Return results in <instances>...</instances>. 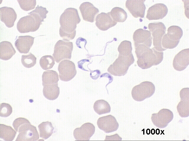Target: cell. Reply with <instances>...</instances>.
Listing matches in <instances>:
<instances>
[{"label": "cell", "instance_id": "cell-1", "mask_svg": "<svg viewBox=\"0 0 189 141\" xmlns=\"http://www.w3.org/2000/svg\"><path fill=\"white\" fill-rule=\"evenodd\" d=\"M81 21L77 9L73 8L66 9L61 15L59 35L63 40L73 39L76 34V25Z\"/></svg>", "mask_w": 189, "mask_h": 141}, {"label": "cell", "instance_id": "cell-2", "mask_svg": "<svg viewBox=\"0 0 189 141\" xmlns=\"http://www.w3.org/2000/svg\"><path fill=\"white\" fill-rule=\"evenodd\" d=\"M135 52L138 58V66L143 69L149 68L159 64L163 58V53L142 45H134Z\"/></svg>", "mask_w": 189, "mask_h": 141}, {"label": "cell", "instance_id": "cell-3", "mask_svg": "<svg viewBox=\"0 0 189 141\" xmlns=\"http://www.w3.org/2000/svg\"><path fill=\"white\" fill-rule=\"evenodd\" d=\"M118 50L119 53L118 58L110 65L107 70L115 76H124L135 60L132 50L122 49H118Z\"/></svg>", "mask_w": 189, "mask_h": 141}, {"label": "cell", "instance_id": "cell-4", "mask_svg": "<svg viewBox=\"0 0 189 141\" xmlns=\"http://www.w3.org/2000/svg\"><path fill=\"white\" fill-rule=\"evenodd\" d=\"M183 35L181 28L177 26H172L167 29V33L163 36L161 42L163 48L172 49L178 45Z\"/></svg>", "mask_w": 189, "mask_h": 141}, {"label": "cell", "instance_id": "cell-5", "mask_svg": "<svg viewBox=\"0 0 189 141\" xmlns=\"http://www.w3.org/2000/svg\"><path fill=\"white\" fill-rule=\"evenodd\" d=\"M155 90V86L152 83L145 81L133 88L131 95L134 100L142 101L151 97L154 93Z\"/></svg>", "mask_w": 189, "mask_h": 141}, {"label": "cell", "instance_id": "cell-6", "mask_svg": "<svg viewBox=\"0 0 189 141\" xmlns=\"http://www.w3.org/2000/svg\"><path fill=\"white\" fill-rule=\"evenodd\" d=\"M73 48V43L69 41L58 40L56 43L53 56L57 63L65 59H71Z\"/></svg>", "mask_w": 189, "mask_h": 141}, {"label": "cell", "instance_id": "cell-7", "mask_svg": "<svg viewBox=\"0 0 189 141\" xmlns=\"http://www.w3.org/2000/svg\"><path fill=\"white\" fill-rule=\"evenodd\" d=\"M42 24V22L34 15L30 14L19 19L17 28L20 33H27L37 31Z\"/></svg>", "mask_w": 189, "mask_h": 141}, {"label": "cell", "instance_id": "cell-8", "mask_svg": "<svg viewBox=\"0 0 189 141\" xmlns=\"http://www.w3.org/2000/svg\"><path fill=\"white\" fill-rule=\"evenodd\" d=\"M148 27L152 33L154 48L159 52L166 50L162 48L161 45L162 38L166 31V27L164 24L162 22L150 23L148 24Z\"/></svg>", "mask_w": 189, "mask_h": 141}, {"label": "cell", "instance_id": "cell-9", "mask_svg": "<svg viewBox=\"0 0 189 141\" xmlns=\"http://www.w3.org/2000/svg\"><path fill=\"white\" fill-rule=\"evenodd\" d=\"M58 69L60 79L65 82L72 80L77 72L74 63L68 60H64L61 62Z\"/></svg>", "mask_w": 189, "mask_h": 141}, {"label": "cell", "instance_id": "cell-10", "mask_svg": "<svg viewBox=\"0 0 189 141\" xmlns=\"http://www.w3.org/2000/svg\"><path fill=\"white\" fill-rule=\"evenodd\" d=\"M19 133L15 141H33L39 139V135L36 127L30 123H25L18 129Z\"/></svg>", "mask_w": 189, "mask_h": 141}, {"label": "cell", "instance_id": "cell-11", "mask_svg": "<svg viewBox=\"0 0 189 141\" xmlns=\"http://www.w3.org/2000/svg\"><path fill=\"white\" fill-rule=\"evenodd\" d=\"M174 117L172 112L170 110L163 108L157 113L151 115V119L153 124L161 128L166 127L173 120Z\"/></svg>", "mask_w": 189, "mask_h": 141}, {"label": "cell", "instance_id": "cell-12", "mask_svg": "<svg viewBox=\"0 0 189 141\" xmlns=\"http://www.w3.org/2000/svg\"><path fill=\"white\" fill-rule=\"evenodd\" d=\"M97 124L98 128L106 133L116 131L119 126L115 118L111 115L99 118Z\"/></svg>", "mask_w": 189, "mask_h": 141}, {"label": "cell", "instance_id": "cell-13", "mask_svg": "<svg viewBox=\"0 0 189 141\" xmlns=\"http://www.w3.org/2000/svg\"><path fill=\"white\" fill-rule=\"evenodd\" d=\"M95 131L94 126L91 123L87 122L83 124L80 127L75 129L73 135L76 140H89Z\"/></svg>", "mask_w": 189, "mask_h": 141}, {"label": "cell", "instance_id": "cell-14", "mask_svg": "<svg viewBox=\"0 0 189 141\" xmlns=\"http://www.w3.org/2000/svg\"><path fill=\"white\" fill-rule=\"evenodd\" d=\"M189 88H183L180 91V101L177 106L179 115L182 118L189 116Z\"/></svg>", "mask_w": 189, "mask_h": 141}, {"label": "cell", "instance_id": "cell-15", "mask_svg": "<svg viewBox=\"0 0 189 141\" xmlns=\"http://www.w3.org/2000/svg\"><path fill=\"white\" fill-rule=\"evenodd\" d=\"M145 0H127L126 6L135 18L144 17L146 9L144 2Z\"/></svg>", "mask_w": 189, "mask_h": 141}, {"label": "cell", "instance_id": "cell-16", "mask_svg": "<svg viewBox=\"0 0 189 141\" xmlns=\"http://www.w3.org/2000/svg\"><path fill=\"white\" fill-rule=\"evenodd\" d=\"M168 8L162 3L155 4L149 7L147 12L146 18L149 20L161 19L168 13Z\"/></svg>", "mask_w": 189, "mask_h": 141}, {"label": "cell", "instance_id": "cell-17", "mask_svg": "<svg viewBox=\"0 0 189 141\" xmlns=\"http://www.w3.org/2000/svg\"><path fill=\"white\" fill-rule=\"evenodd\" d=\"M189 64V49L181 50L174 57L173 62L174 68L178 71L184 70Z\"/></svg>", "mask_w": 189, "mask_h": 141}, {"label": "cell", "instance_id": "cell-18", "mask_svg": "<svg viewBox=\"0 0 189 141\" xmlns=\"http://www.w3.org/2000/svg\"><path fill=\"white\" fill-rule=\"evenodd\" d=\"M152 39L150 32L142 28L136 30L133 35L134 45H142L150 48Z\"/></svg>", "mask_w": 189, "mask_h": 141}, {"label": "cell", "instance_id": "cell-19", "mask_svg": "<svg viewBox=\"0 0 189 141\" xmlns=\"http://www.w3.org/2000/svg\"><path fill=\"white\" fill-rule=\"evenodd\" d=\"M79 9L83 19L91 23L94 22L96 15L99 12L98 9L88 2L82 3L79 7Z\"/></svg>", "mask_w": 189, "mask_h": 141}, {"label": "cell", "instance_id": "cell-20", "mask_svg": "<svg viewBox=\"0 0 189 141\" xmlns=\"http://www.w3.org/2000/svg\"><path fill=\"white\" fill-rule=\"evenodd\" d=\"M95 25L100 30L105 31L115 26L117 22L114 21L110 13L102 12L98 14L95 19Z\"/></svg>", "mask_w": 189, "mask_h": 141}, {"label": "cell", "instance_id": "cell-21", "mask_svg": "<svg viewBox=\"0 0 189 141\" xmlns=\"http://www.w3.org/2000/svg\"><path fill=\"white\" fill-rule=\"evenodd\" d=\"M1 21L4 22L6 27H12L17 18V14L12 8L4 6L0 8Z\"/></svg>", "mask_w": 189, "mask_h": 141}, {"label": "cell", "instance_id": "cell-22", "mask_svg": "<svg viewBox=\"0 0 189 141\" xmlns=\"http://www.w3.org/2000/svg\"><path fill=\"white\" fill-rule=\"evenodd\" d=\"M34 38L30 36H19L15 42V46L20 53H27L33 45Z\"/></svg>", "mask_w": 189, "mask_h": 141}, {"label": "cell", "instance_id": "cell-23", "mask_svg": "<svg viewBox=\"0 0 189 141\" xmlns=\"http://www.w3.org/2000/svg\"><path fill=\"white\" fill-rule=\"evenodd\" d=\"M0 59L6 61L10 59L16 51L10 42L4 41L0 43Z\"/></svg>", "mask_w": 189, "mask_h": 141}, {"label": "cell", "instance_id": "cell-24", "mask_svg": "<svg viewBox=\"0 0 189 141\" xmlns=\"http://www.w3.org/2000/svg\"><path fill=\"white\" fill-rule=\"evenodd\" d=\"M58 83L45 85L43 86V93L47 99L51 100L57 99L60 93Z\"/></svg>", "mask_w": 189, "mask_h": 141}, {"label": "cell", "instance_id": "cell-25", "mask_svg": "<svg viewBox=\"0 0 189 141\" xmlns=\"http://www.w3.org/2000/svg\"><path fill=\"white\" fill-rule=\"evenodd\" d=\"M40 137L46 140L53 133L54 128L51 122L48 121L42 122L38 125Z\"/></svg>", "mask_w": 189, "mask_h": 141}, {"label": "cell", "instance_id": "cell-26", "mask_svg": "<svg viewBox=\"0 0 189 141\" xmlns=\"http://www.w3.org/2000/svg\"><path fill=\"white\" fill-rule=\"evenodd\" d=\"M16 131L10 126L4 124H0V137L1 139L6 141H12L14 138Z\"/></svg>", "mask_w": 189, "mask_h": 141}, {"label": "cell", "instance_id": "cell-27", "mask_svg": "<svg viewBox=\"0 0 189 141\" xmlns=\"http://www.w3.org/2000/svg\"><path fill=\"white\" fill-rule=\"evenodd\" d=\"M59 79L57 72L48 70L43 72L42 75V85L58 83Z\"/></svg>", "mask_w": 189, "mask_h": 141}, {"label": "cell", "instance_id": "cell-28", "mask_svg": "<svg viewBox=\"0 0 189 141\" xmlns=\"http://www.w3.org/2000/svg\"><path fill=\"white\" fill-rule=\"evenodd\" d=\"M93 108L95 112L99 115L110 113L111 111L110 105L104 100H96L94 104Z\"/></svg>", "mask_w": 189, "mask_h": 141}, {"label": "cell", "instance_id": "cell-29", "mask_svg": "<svg viewBox=\"0 0 189 141\" xmlns=\"http://www.w3.org/2000/svg\"><path fill=\"white\" fill-rule=\"evenodd\" d=\"M109 13L113 20L116 22H123L126 20L127 17V13L120 7H115Z\"/></svg>", "mask_w": 189, "mask_h": 141}, {"label": "cell", "instance_id": "cell-30", "mask_svg": "<svg viewBox=\"0 0 189 141\" xmlns=\"http://www.w3.org/2000/svg\"><path fill=\"white\" fill-rule=\"evenodd\" d=\"M39 63L41 68L46 70L52 68L55 63L54 58L51 55H45L40 59Z\"/></svg>", "mask_w": 189, "mask_h": 141}, {"label": "cell", "instance_id": "cell-31", "mask_svg": "<svg viewBox=\"0 0 189 141\" xmlns=\"http://www.w3.org/2000/svg\"><path fill=\"white\" fill-rule=\"evenodd\" d=\"M36 58L31 53L26 55H22L21 59L23 65L27 68L34 66L36 63Z\"/></svg>", "mask_w": 189, "mask_h": 141}, {"label": "cell", "instance_id": "cell-32", "mask_svg": "<svg viewBox=\"0 0 189 141\" xmlns=\"http://www.w3.org/2000/svg\"><path fill=\"white\" fill-rule=\"evenodd\" d=\"M21 9L27 11L34 9L36 4V1L17 0Z\"/></svg>", "mask_w": 189, "mask_h": 141}, {"label": "cell", "instance_id": "cell-33", "mask_svg": "<svg viewBox=\"0 0 189 141\" xmlns=\"http://www.w3.org/2000/svg\"><path fill=\"white\" fill-rule=\"evenodd\" d=\"M48 11L46 8L40 6L38 5L35 9L29 13V14H33L40 18L43 22L44 21V19L46 17V14Z\"/></svg>", "mask_w": 189, "mask_h": 141}, {"label": "cell", "instance_id": "cell-34", "mask_svg": "<svg viewBox=\"0 0 189 141\" xmlns=\"http://www.w3.org/2000/svg\"><path fill=\"white\" fill-rule=\"evenodd\" d=\"M12 108L9 104L2 103L0 104V116L2 117L6 118L12 114Z\"/></svg>", "mask_w": 189, "mask_h": 141}, {"label": "cell", "instance_id": "cell-35", "mask_svg": "<svg viewBox=\"0 0 189 141\" xmlns=\"http://www.w3.org/2000/svg\"><path fill=\"white\" fill-rule=\"evenodd\" d=\"M30 123L27 119L23 118H19L16 119L13 121V126L16 132H17L19 127L23 124Z\"/></svg>", "mask_w": 189, "mask_h": 141}, {"label": "cell", "instance_id": "cell-36", "mask_svg": "<svg viewBox=\"0 0 189 141\" xmlns=\"http://www.w3.org/2000/svg\"><path fill=\"white\" fill-rule=\"evenodd\" d=\"M122 139L121 137H120L117 134H116L114 135L110 136L106 135L105 140H121Z\"/></svg>", "mask_w": 189, "mask_h": 141}, {"label": "cell", "instance_id": "cell-37", "mask_svg": "<svg viewBox=\"0 0 189 141\" xmlns=\"http://www.w3.org/2000/svg\"><path fill=\"white\" fill-rule=\"evenodd\" d=\"M151 133L152 135H154L155 133V130L154 129H152L151 130Z\"/></svg>", "mask_w": 189, "mask_h": 141}, {"label": "cell", "instance_id": "cell-38", "mask_svg": "<svg viewBox=\"0 0 189 141\" xmlns=\"http://www.w3.org/2000/svg\"><path fill=\"white\" fill-rule=\"evenodd\" d=\"M155 133L157 135H159L160 133V130L159 129H157L156 130Z\"/></svg>", "mask_w": 189, "mask_h": 141}, {"label": "cell", "instance_id": "cell-39", "mask_svg": "<svg viewBox=\"0 0 189 141\" xmlns=\"http://www.w3.org/2000/svg\"><path fill=\"white\" fill-rule=\"evenodd\" d=\"M146 133H147V134L148 135H149L150 134L151 132H150V130L149 129H147V130H146Z\"/></svg>", "mask_w": 189, "mask_h": 141}]
</instances>
